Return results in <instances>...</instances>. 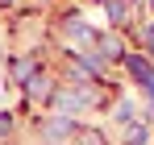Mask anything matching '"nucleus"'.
Returning <instances> with one entry per match:
<instances>
[{
    "mask_svg": "<svg viewBox=\"0 0 154 145\" xmlns=\"http://www.w3.org/2000/svg\"><path fill=\"white\" fill-rule=\"evenodd\" d=\"M33 71H38V62H33V58H17V62H13V79H17V83H29Z\"/></svg>",
    "mask_w": 154,
    "mask_h": 145,
    "instance_id": "nucleus-1",
    "label": "nucleus"
},
{
    "mask_svg": "<svg viewBox=\"0 0 154 145\" xmlns=\"http://www.w3.org/2000/svg\"><path fill=\"white\" fill-rule=\"evenodd\" d=\"M54 104H58V108H79L83 99H79V96H71V91H58V96H54Z\"/></svg>",
    "mask_w": 154,
    "mask_h": 145,
    "instance_id": "nucleus-2",
    "label": "nucleus"
},
{
    "mask_svg": "<svg viewBox=\"0 0 154 145\" xmlns=\"http://www.w3.org/2000/svg\"><path fill=\"white\" fill-rule=\"evenodd\" d=\"M25 87H29V99H46V79H38V83L29 79Z\"/></svg>",
    "mask_w": 154,
    "mask_h": 145,
    "instance_id": "nucleus-3",
    "label": "nucleus"
},
{
    "mask_svg": "<svg viewBox=\"0 0 154 145\" xmlns=\"http://www.w3.org/2000/svg\"><path fill=\"white\" fill-rule=\"evenodd\" d=\"M79 145H104V137H96V133H79Z\"/></svg>",
    "mask_w": 154,
    "mask_h": 145,
    "instance_id": "nucleus-4",
    "label": "nucleus"
},
{
    "mask_svg": "<svg viewBox=\"0 0 154 145\" xmlns=\"http://www.w3.org/2000/svg\"><path fill=\"white\" fill-rule=\"evenodd\" d=\"M146 141V133H142V129H137V133H133V137H129V145H142Z\"/></svg>",
    "mask_w": 154,
    "mask_h": 145,
    "instance_id": "nucleus-5",
    "label": "nucleus"
},
{
    "mask_svg": "<svg viewBox=\"0 0 154 145\" xmlns=\"http://www.w3.org/2000/svg\"><path fill=\"white\" fill-rule=\"evenodd\" d=\"M0 133H8V116H0Z\"/></svg>",
    "mask_w": 154,
    "mask_h": 145,
    "instance_id": "nucleus-6",
    "label": "nucleus"
},
{
    "mask_svg": "<svg viewBox=\"0 0 154 145\" xmlns=\"http://www.w3.org/2000/svg\"><path fill=\"white\" fill-rule=\"evenodd\" d=\"M0 4H13V0H0Z\"/></svg>",
    "mask_w": 154,
    "mask_h": 145,
    "instance_id": "nucleus-7",
    "label": "nucleus"
}]
</instances>
